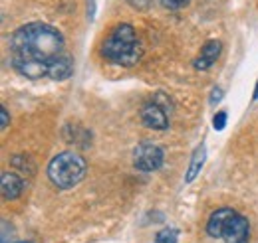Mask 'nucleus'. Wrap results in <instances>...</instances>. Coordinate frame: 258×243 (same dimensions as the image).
Returning <instances> with one entry per match:
<instances>
[{
    "label": "nucleus",
    "instance_id": "obj_1",
    "mask_svg": "<svg viewBox=\"0 0 258 243\" xmlns=\"http://www.w3.org/2000/svg\"><path fill=\"white\" fill-rule=\"evenodd\" d=\"M64 52V34L46 22L24 24L10 36V65L26 79L48 77L52 61Z\"/></svg>",
    "mask_w": 258,
    "mask_h": 243
},
{
    "label": "nucleus",
    "instance_id": "obj_2",
    "mask_svg": "<svg viewBox=\"0 0 258 243\" xmlns=\"http://www.w3.org/2000/svg\"><path fill=\"white\" fill-rule=\"evenodd\" d=\"M101 56L115 65L133 67L143 56V48L139 44L135 28L131 24H117L103 40Z\"/></svg>",
    "mask_w": 258,
    "mask_h": 243
},
{
    "label": "nucleus",
    "instance_id": "obj_3",
    "mask_svg": "<svg viewBox=\"0 0 258 243\" xmlns=\"http://www.w3.org/2000/svg\"><path fill=\"white\" fill-rule=\"evenodd\" d=\"M48 178L58 190H72L82 182L88 172L86 158L74 151L58 152L48 164Z\"/></svg>",
    "mask_w": 258,
    "mask_h": 243
},
{
    "label": "nucleus",
    "instance_id": "obj_4",
    "mask_svg": "<svg viewBox=\"0 0 258 243\" xmlns=\"http://www.w3.org/2000/svg\"><path fill=\"white\" fill-rule=\"evenodd\" d=\"M165 162V152L159 145L143 141L133 149V166L139 172H157Z\"/></svg>",
    "mask_w": 258,
    "mask_h": 243
},
{
    "label": "nucleus",
    "instance_id": "obj_5",
    "mask_svg": "<svg viewBox=\"0 0 258 243\" xmlns=\"http://www.w3.org/2000/svg\"><path fill=\"white\" fill-rule=\"evenodd\" d=\"M221 239L225 243H248L250 241V221L242 213L234 210L226 217L223 231H221Z\"/></svg>",
    "mask_w": 258,
    "mask_h": 243
},
{
    "label": "nucleus",
    "instance_id": "obj_6",
    "mask_svg": "<svg viewBox=\"0 0 258 243\" xmlns=\"http://www.w3.org/2000/svg\"><path fill=\"white\" fill-rule=\"evenodd\" d=\"M139 119L143 123V127H147L151 131H165L169 127V113L163 107H159L155 101H147L141 107Z\"/></svg>",
    "mask_w": 258,
    "mask_h": 243
},
{
    "label": "nucleus",
    "instance_id": "obj_7",
    "mask_svg": "<svg viewBox=\"0 0 258 243\" xmlns=\"http://www.w3.org/2000/svg\"><path fill=\"white\" fill-rule=\"evenodd\" d=\"M221 52H223V44L219 40H209L203 48H201V54L195 58L193 61V67L197 71H207L211 69L217 60L221 58Z\"/></svg>",
    "mask_w": 258,
    "mask_h": 243
},
{
    "label": "nucleus",
    "instance_id": "obj_8",
    "mask_svg": "<svg viewBox=\"0 0 258 243\" xmlns=\"http://www.w3.org/2000/svg\"><path fill=\"white\" fill-rule=\"evenodd\" d=\"M0 192H2V198L6 202H14L22 196L24 192V182L18 174L14 172H2V178H0Z\"/></svg>",
    "mask_w": 258,
    "mask_h": 243
},
{
    "label": "nucleus",
    "instance_id": "obj_9",
    "mask_svg": "<svg viewBox=\"0 0 258 243\" xmlns=\"http://www.w3.org/2000/svg\"><path fill=\"white\" fill-rule=\"evenodd\" d=\"M72 73H74V58L68 52H64L62 56H58L56 60L52 61L48 79H52V81H66Z\"/></svg>",
    "mask_w": 258,
    "mask_h": 243
},
{
    "label": "nucleus",
    "instance_id": "obj_10",
    "mask_svg": "<svg viewBox=\"0 0 258 243\" xmlns=\"http://www.w3.org/2000/svg\"><path fill=\"white\" fill-rule=\"evenodd\" d=\"M64 139L70 145H76L82 149H88L92 145V133L82 125H68L64 129Z\"/></svg>",
    "mask_w": 258,
    "mask_h": 243
},
{
    "label": "nucleus",
    "instance_id": "obj_11",
    "mask_svg": "<svg viewBox=\"0 0 258 243\" xmlns=\"http://www.w3.org/2000/svg\"><path fill=\"white\" fill-rule=\"evenodd\" d=\"M234 212L232 208H217L215 212L211 213L209 221H207V233L213 237V239H221V231H223V225H225L226 217Z\"/></svg>",
    "mask_w": 258,
    "mask_h": 243
},
{
    "label": "nucleus",
    "instance_id": "obj_12",
    "mask_svg": "<svg viewBox=\"0 0 258 243\" xmlns=\"http://www.w3.org/2000/svg\"><path fill=\"white\" fill-rule=\"evenodd\" d=\"M205 160H207V149H205V145H201V147H197V151L193 152V156H191V164H189V168H187V176H185V182H193L195 178L201 174V170H203V166H205Z\"/></svg>",
    "mask_w": 258,
    "mask_h": 243
},
{
    "label": "nucleus",
    "instance_id": "obj_13",
    "mask_svg": "<svg viewBox=\"0 0 258 243\" xmlns=\"http://www.w3.org/2000/svg\"><path fill=\"white\" fill-rule=\"evenodd\" d=\"M12 166L18 168V170H22V172H26V174H30V176L36 172L32 158H30V156H24V154H16V156H12Z\"/></svg>",
    "mask_w": 258,
    "mask_h": 243
},
{
    "label": "nucleus",
    "instance_id": "obj_14",
    "mask_svg": "<svg viewBox=\"0 0 258 243\" xmlns=\"http://www.w3.org/2000/svg\"><path fill=\"white\" fill-rule=\"evenodd\" d=\"M179 241V229L175 227H165L155 235V243H177Z\"/></svg>",
    "mask_w": 258,
    "mask_h": 243
},
{
    "label": "nucleus",
    "instance_id": "obj_15",
    "mask_svg": "<svg viewBox=\"0 0 258 243\" xmlns=\"http://www.w3.org/2000/svg\"><path fill=\"white\" fill-rule=\"evenodd\" d=\"M151 101H155V103H157L159 107H163V109H165L169 115H171V113H173V109H175V107H173V101L169 99V95H165L163 91L155 93V95L151 97Z\"/></svg>",
    "mask_w": 258,
    "mask_h": 243
},
{
    "label": "nucleus",
    "instance_id": "obj_16",
    "mask_svg": "<svg viewBox=\"0 0 258 243\" xmlns=\"http://www.w3.org/2000/svg\"><path fill=\"white\" fill-rule=\"evenodd\" d=\"M226 121H228L226 111H217V115L213 117V129H215V131H225Z\"/></svg>",
    "mask_w": 258,
    "mask_h": 243
},
{
    "label": "nucleus",
    "instance_id": "obj_17",
    "mask_svg": "<svg viewBox=\"0 0 258 243\" xmlns=\"http://www.w3.org/2000/svg\"><path fill=\"white\" fill-rule=\"evenodd\" d=\"M125 2H127L133 10L143 12V10H147V8L151 6V2H153V0H125Z\"/></svg>",
    "mask_w": 258,
    "mask_h": 243
},
{
    "label": "nucleus",
    "instance_id": "obj_18",
    "mask_svg": "<svg viewBox=\"0 0 258 243\" xmlns=\"http://www.w3.org/2000/svg\"><path fill=\"white\" fill-rule=\"evenodd\" d=\"M191 0H161V4L165 8H169V10H179V8H183V6H187Z\"/></svg>",
    "mask_w": 258,
    "mask_h": 243
},
{
    "label": "nucleus",
    "instance_id": "obj_19",
    "mask_svg": "<svg viewBox=\"0 0 258 243\" xmlns=\"http://www.w3.org/2000/svg\"><path fill=\"white\" fill-rule=\"evenodd\" d=\"M223 95H225V89H223V87H215V89L211 91V99H209L211 105L215 107L217 103H221V101H223Z\"/></svg>",
    "mask_w": 258,
    "mask_h": 243
},
{
    "label": "nucleus",
    "instance_id": "obj_20",
    "mask_svg": "<svg viewBox=\"0 0 258 243\" xmlns=\"http://www.w3.org/2000/svg\"><path fill=\"white\" fill-rule=\"evenodd\" d=\"M8 125H10L8 109H6V107H2V109H0V129H2V131H6V129H8Z\"/></svg>",
    "mask_w": 258,
    "mask_h": 243
},
{
    "label": "nucleus",
    "instance_id": "obj_21",
    "mask_svg": "<svg viewBox=\"0 0 258 243\" xmlns=\"http://www.w3.org/2000/svg\"><path fill=\"white\" fill-rule=\"evenodd\" d=\"M88 18L90 20L96 18V0H88Z\"/></svg>",
    "mask_w": 258,
    "mask_h": 243
},
{
    "label": "nucleus",
    "instance_id": "obj_22",
    "mask_svg": "<svg viewBox=\"0 0 258 243\" xmlns=\"http://www.w3.org/2000/svg\"><path fill=\"white\" fill-rule=\"evenodd\" d=\"M252 99H254V101L258 99V81H256V87H254V95H252Z\"/></svg>",
    "mask_w": 258,
    "mask_h": 243
},
{
    "label": "nucleus",
    "instance_id": "obj_23",
    "mask_svg": "<svg viewBox=\"0 0 258 243\" xmlns=\"http://www.w3.org/2000/svg\"><path fill=\"white\" fill-rule=\"evenodd\" d=\"M16 243H32V241H16Z\"/></svg>",
    "mask_w": 258,
    "mask_h": 243
}]
</instances>
